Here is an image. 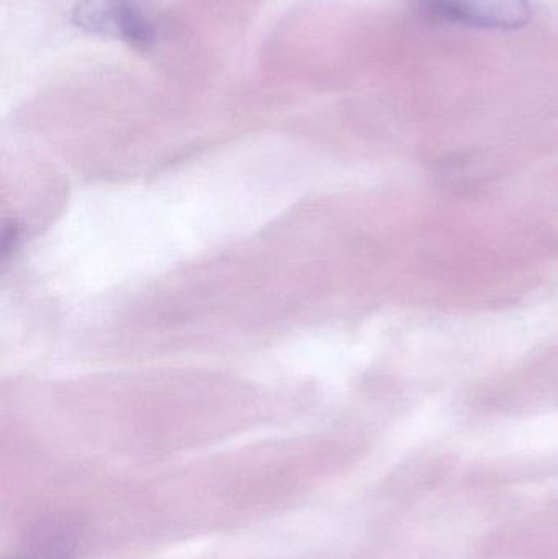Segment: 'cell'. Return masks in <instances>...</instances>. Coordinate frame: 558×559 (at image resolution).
I'll use <instances>...</instances> for the list:
<instances>
[{
	"instance_id": "1",
	"label": "cell",
	"mask_w": 558,
	"mask_h": 559,
	"mask_svg": "<svg viewBox=\"0 0 558 559\" xmlns=\"http://www.w3.org/2000/svg\"><path fill=\"white\" fill-rule=\"evenodd\" d=\"M422 5L442 22L478 29L514 32L533 19L530 0H422Z\"/></svg>"
},
{
	"instance_id": "2",
	"label": "cell",
	"mask_w": 558,
	"mask_h": 559,
	"mask_svg": "<svg viewBox=\"0 0 558 559\" xmlns=\"http://www.w3.org/2000/svg\"><path fill=\"white\" fill-rule=\"evenodd\" d=\"M72 20L85 32L114 36L134 46H147L153 39L150 23L131 0H82Z\"/></svg>"
}]
</instances>
